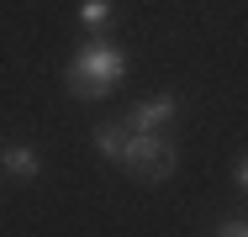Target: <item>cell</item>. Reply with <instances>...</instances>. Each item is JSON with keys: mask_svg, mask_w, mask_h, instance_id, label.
I'll list each match as a JSON object with an SVG mask.
<instances>
[{"mask_svg": "<svg viewBox=\"0 0 248 237\" xmlns=\"http://www.w3.org/2000/svg\"><path fill=\"white\" fill-rule=\"evenodd\" d=\"M122 79H127V53L116 43H106V37H90V43L74 53L69 74H63V85H69L74 100H100V95L116 90Z\"/></svg>", "mask_w": 248, "mask_h": 237, "instance_id": "obj_1", "label": "cell"}, {"mask_svg": "<svg viewBox=\"0 0 248 237\" xmlns=\"http://www.w3.org/2000/svg\"><path fill=\"white\" fill-rule=\"evenodd\" d=\"M232 185H238V190L248 185V158H238V163H232Z\"/></svg>", "mask_w": 248, "mask_h": 237, "instance_id": "obj_7", "label": "cell"}, {"mask_svg": "<svg viewBox=\"0 0 248 237\" xmlns=\"http://www.w3.org/2000/svg\"><path fill=\"white\" fill-rule=\"evenodd\" d=\"M106 16H111V0H79V21L85 27H106Z\"/></svg>", "mask_w": 248, "mask_h": 237, "instance_id": "obj_6", "label": "cell"}, {"mask_svg": "<svg viewBox=\"0 0 248 237\" xmlns=\"http://www.w3.org/2000/svg\"><path fill=\"white\" fill-rule=\"evenodd\" d=\"M0 169L16 174V179H37L43 158H37V148H5V153H0Z\"/></svg>", "mask_w": 248, "mask_h": 237, "instance_id": "obj_5", "label": "cell"}, {"mask_svg": "<svg viewBox=\"0 0 248 237\" xmlns=\"http://www.w3.org/2000/svg\"><path fill=\"white\" fill-rule=\"evenodd\" d=\"M116 163L132 169L138 179L158 185V179H169V174L180 169V148H174L169 137H158V132H132V137H127V153H122Z\"/></svg>", "mask_w": 248, "mask_h": 237, "instance_id": "obj_2", "label": "cell"}, {"mask_svg": "<svg viewBox=\"0 0 248 237\" xmlns=\"http://www.w3.org/2000/svg\"><path fill=\"white\" fill-rule=\"evenodd\" d=\"M217 237H248L243 222H227V227H217Z\"/></svg>", "mask_w": 248, "mask_h": 237, "instance_id": "obj_8", "label": "cell"}, {"mask_svg": "<svg viewBox=\"0 0 248 237\" xmlns=\"http://www.w3.org/2000/svg\"><path fill=\"white\" fill-rule=\"evenodd\" d=\"M127 137H132V127H127V121H100V127H95V153L116 163V158L127 153Z\"/></svg>", "mask_w": 248, "mask_h": 237, "instance_id": "obj_4", "label": "cell"}, {"mask_svg": "<svg viewBox=\"0 0 248 237\" xmlns=\"http://www.w3.org/2000/svg\"><path fill=\"white\" fill-rule=\"evenodd\" d=\"M174 116H180V95H153V100H138V105H132L127 127H132V132H158V127H169Z\"/></svg>", "mask_w": 248, "mask_h": 237, "instance_id": "obj_3", "label": "cell"}]
</instances>
